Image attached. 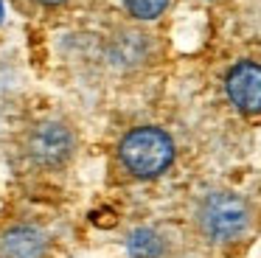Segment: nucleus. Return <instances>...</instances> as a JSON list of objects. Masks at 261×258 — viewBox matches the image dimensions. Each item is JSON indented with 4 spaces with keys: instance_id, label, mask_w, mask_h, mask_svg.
I'll return each instance as SVG.
<instances>
[{
    "instance_id": "f257e3e1",
    "label": "nucleus",
    "mask_w": 261,
    "mask_h": 258,
    "mask_svg": "<svg viewBox=\"0 0 261 258\" xmlns=\"http://www.w3.org/2000/svg\"><path fill=\"white\" fill-rule=\"evenodd\" d=\"M194 224L211 244H236L253 230L255 211L236 191H208L194 208Z\"/></svg>"
},
{
    "instance_id": "f03ea898",
    "label": "nucleus",
    "mask_w": 261,
    "mask_h": 258,
    "mask_svg": "<svg viewBox=\"0 0 261 258\" xmlns=\"http://www.w3.org/2000/svg\"><path fill=\"white\" fill-rule=\"evenodd\" d=\"M174 140L160 126H135L121 138L118 163L129 177L154 179L174 163Z\"/></svg>"
},
{
    "instance_id": "7ed1b4c3",
    "label": "nucleus",
    "mask_w": 261,
    "mask_h": 258,
    "mask_svg": "<svg viewBox=\"0 0 261 258\" xmlns=\"http://www.w3.org/2000/svg\"><path fill=\"white\" fill-rule=\"evenodd\" d=\"M23 154L34 168H65L76 154V129L65 118H42L25 132Z\"/></svg>"
},
{
    "instance_id": "20e7f679",
    "label": "nucleus",
    "mask_w": 261,
    "mask_h": 258,
    "mask_svg": "<svg viewBox=\"0 0 261 258\" xmlns=\"http://www.w3.org/2000/svg\"><path fill=\"white\" fill-rule=\"evenodd\" d=\"M225 93L230 104L244 115H258L261 112V65L258 62L242 59L227 70Z\"/></svg>"
},
{
    "instance_id": "39448f33",
    "label": "nucleus",
    "mask_w": 261,
    "mask_h": 258,
    "mask_svg": "<svg viewBox=\"0 0 261 258\" xmlns=\"http://www.w3.org/2000/svg\"><path fill=\"white\" fill-rule=\"evenodd\" d=\"M48 236L34 224H14L0 236V258H45Z\"/></svg>"
},
{
    "instance_id": "423d86ee",
    "label": "nucleus",
    "mask_w": 261,
    "mask_h": 258,
    "mask_svg": "<svg viewBox=\"0 0 261 258\" xmlns=\"http://www.w3.org/2000/svg\"><path fill=\"white\" fill-rule=\"evenodd\" d=\"M169 6V0H124V9L135 20H154Z\"/></svg>"
},
{
    "instance_id": "0eeeda50",
    "label": "nucleus",
    "mask_w": 261,
    "mask_h": 258,
    "mask_svg": "<svg viewBox=\"0 0 261 258\" xmlns=\"http://www.w3.org/2000/svg\"><path fill=\"white\" fill-rule=\"evenodd\" d=\"M129 250L135 252L138 258H149V255H154V252L160 250L158 236L149 233V230H138V233L129 239Z\"/></svg>"
},
{
    "instance_id": "6e6552de",
    "label": "nucleus",
    "mask_w": 261,
    "mask_h": 258,
    "mask_svg": "<svg viewBox=\"0 0 261 258\" xmlns=\"http://www.w3.org/2000/svg\"><path fill=\"white\" fill-rule=\"evenodd\" d=\"M25 6H31V9H42V11H51V9H62V6H68L70 0H23Z\"/></svg>"
}]
</instances>
